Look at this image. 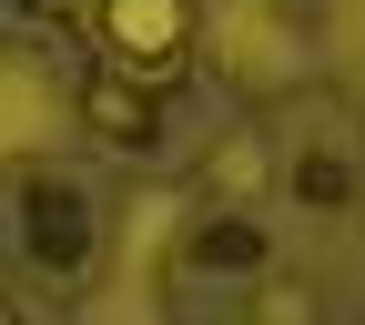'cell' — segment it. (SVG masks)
Wrapping results in <instances>:
<instances>
[{
  "label": "cell",
  "instance_id": "obj_1",
  "mask_svg": "<svg viewBox=\"0 0 365 325\" xmlns=\"http://www.w3.org/2000/svg\"><path fill=\"white\" fill-rule=\"evenodd\" d=\"M91 41H102V61L173 91L193 71V0H91Z\"/></svg>",
  "mask_w": 365,
  "mask_h": 325
},
{
  "label": "cell",
  "instance_id": "obj_2",
  "mask_svg": "<svg viewBox=\"0 0 365 325\" xmlns=\"http://www.w3.org/2000/svg\"><path fill=\"white\" fill-rule=\"evenodd\" d=\"M81 132L112 143V153H143L153 132H163V81L122 71V61H91L81 71Z\"/></svg>",
  "mask_w": 365,
  "mask_h": 325
},
{
  "label": "cell",
  "instance_id": "obj_3",
  "mask_svg": "<svg viewBox=\"0 0 365 325\" xmlns=\"http://www.w3.org/2000/svg\"><path fill=\"white\" fill-rule=\"evenodd\" d=\"M21 244H31L41 274H81L91 264V204H81V183H51V173L21 183Z\"/></svg>",
  "mask_w": 365,
  "mask_h": 325
},
{
  "label": "cell",
  "instance_id": "obj_4",
  "mask_svg": "<svg viewBox=\"0 0 365 325\" xmlns=\"http://www.w3.org/2000/svg\"><path fill=\"white\" fill-rule=\"evenodd\" d=\"M264 224L254 214H213L203 224V234H193V254H182V264H193V274H264Z\"/></svg>",
  "mask_w": 365,
  "mask_h": 325
},
{
  "label": "cell",
  "instance_id": "obj_5",
  "mask_svg": "<svg viewBox=\"0 0 365 325\" xmlns=\"http://www.w3.org/2000/svg\"><path fill=\"white\" fill-rule=\"evenodd\" d=\"M294 194H304L314 214L355 204V163H345V143H304V153H294Z\"/></svg>",
  "mask_w": 365,
  "mask_h": 325
}]
</instances>
